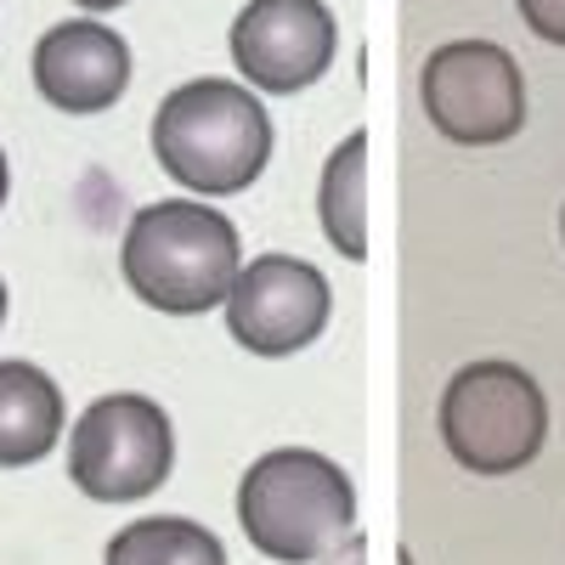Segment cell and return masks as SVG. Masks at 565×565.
Segmentation results:
<instances>
[{
  "instance_id": "9a60e30c",
  "label": "cell",
  "mask_w": 565,
  "mask_h": 565,
  "mask_svg": "<svg viewBox=\"0 0 565 565\" xmlns=\"http://www.w3.org/2000/svg\"><path fill=\"white\" fill-rule=\"evenodd\" d=\"M79 12H119V7H130V0H74Z\"/></svg>"
},
{
  "instance_id": "8992f818",
  "label": "cell",
  "mask_w": 565,
  "mask_h": 565,
  "mask_svg": "<svg viewBox=\"0 0 565 565\" xmlns=\"http://www.w3.org/2000/svg\"><path fill=\"white\" fill-rule=\"evenodd\" d=\"M418 97L458 148H498L526 125V79L498 40H447L424 57Z\"/></svg>"
},
{
  "instance_id": "7a4b0ae2",
  "label": "cell",
  "mask_w": 565,
  "mask_h": 565,
  "mask_svg": "<svg viewBox=\"0 0 565 565\" xmlns=\"http://www.w3.org/2000/svg\"><path fill=\"white\" fill-rule=\"evenodd\" d=\"M153 159L204 199H232L271 159V119L238 79H186L153 114Z\"/></svg>"
},
{
  "instance_id": "ba28073f",
  "label": "cell",
  "mask_w": 565,
  "mask_h": 565,
  "mask_svg": "<svg viewBox=\"0 0 565 565\" xmlns=\"http://www.w3.org/2000/svg\"><path fill=\"white\" fill-rule=\"evenodd\" d=\"M334 311L328 277L300 255H260L238 271L226 295V328L232 340L255 356H295L306 351Z\"/></svg>"
},
{
  "instance_id": "5b68a950",
  "label": "cell",
  "mask_w": 565,
  "mask_h": 565,
  "mask_svg": "<svg viewBox=\"0 0 565 565\" xmlns=\"http://www.w3.org/2000/svg\"><path fill=\"white\" fill-rule=\"evenodd\" d=\"M175 430L148 396H97L68 430V481L97 503H136L170 481Z\"/></svg>"
},
{
  "instance_id": "52a82bcc",
  "label": "cell",
  "mask_w": 565,
  "mask_h": 565,
  "mask_svg": "<svg viewBox=\"0 0 565 565\" xmlns=\"http://www.w3.org/2000/svg\"><path fill=\"white\" fill-rule=\"evenodd\" d=\"M340 57V23L328 0H249L232 23V63L266 97H295Z\"/></svg>"
},
{
  "instance_id": "d6986e66",
  "label": "cell",
  "mask_w": 565,
  "mask_h": 565,
  "mask_svg": "<svg viewBox=\"0 0 565 565\" xmlns=\"http://www.w3.org/2000/svg\"><path fill=\"white\" fill-rule=\"evenodd\" d=\"M559 226H565V221H559Z\"/></svg>"
},
{
  "instance_id": "5bb4252c",
  "label": "cell",
  "mask_w": 565,
  "mask_h": 565,
  "mask_svg": "<svg viewBox=\"0 0 565 565\" xmlns=\"http://www.w3.org/2000/svg\"><path fill=\"white\" fill-rule=\"evenodd\" d=\"M322 565H367V537L351 532L340 548H328V554H322Z\"/></svg>"
},
{
  "instance_id": "4fadbf2b",
  "label": "cell",
  "mask_w": 565,
  "mask_h": 565,
  "mask_svg": "<svg viewBox=\"0 0 565 565\" xmlns=\"http://www.w3.org/2000/svg\"><path fill=\"white\" fill-rule=\"evenodd\" d=\"M521 7V23L548 40V45H565V0H514Z\"/></svg>"
},
{
  "instance_id": "277c9868",
  "label": "cell",
  "mask_w": 565,
  "mask_h": 565,
  "mask_svg": "<svg viewBox=\"0 0 565 565\" xmlns=\"http://www.w3.org/2000/svg\"><path fill=\"white\" fill-rule=\"evenodd\" d=\"M548 402L521 362H469L441 391V441L469 476H514L543 452Z\"/></svg>"
},
{
  "instance_id": "7c38bea8",
  "label": "cell",
  "mask_w": 565,
  "mask_h": 565,
  "mask_svg": "<svg viewBox=\"0 0 565 565\" xmlns=\"http://www.w3.org/2000/svg\"><path fill=\"white\" fill-rule=\"evenodd\" d=\"M103 565H226V548L186 514H153V521H130L125 532H114Z\"/></svg>"
},
{
  "instance_id": "e0dca14e",
  "label": "cell",
  "mask_w": 565,
  "mask_h": 565,
  "mask_svg": "<svg viewBox=\"0 0 565 565\" xmlns=\"http://www.w3.org/2000/svg\"><path fill=\"white\" fill-rule=\"evenodd\" d=\"M0 322H7V282H0Z\"/></svg>"
},
{
  "instance_id": "8fae6325",
  "label": "cell",
  "mask_w": 565,
  "mask_h": 565,
  "mask_svg": "<svg viewBox=\"0 0 565 565\" xmlns=\"http://www.w3.org/2000/svg\"><path fill=\"white\" fill-rule=\"evenodd\" d=\"M322 232L345 260H367V130H351L322 164L317 186Z\"/></svg>"
},
{
  "instance_id": "ac0fdd59",
  "label": "cell",
  "mask_w": 565,
  "mask_h": 565,
  "mask_svg": "<svg viewBox=\"0 0 565 565\" xmlns=\"http://www.w3.org/2000/svg\"><path fill=\"white\" fill-rule=\"evenodd\" d=\"M396 565H413V554H407V548H402V554H396Z\"/></svg>"
},
{
  "instance_id": "9c48e42d",
  "label": "cell",
  "mask_w": 565,
  "mask_h": 565,
  "mask_svg": "<svg viewBox=\"0 0 565 565\" xmlns=\"http://www.w3.org/2000/svg\"><path fill=\"white\" fill-rule=\"evenodd\" d=\"M34 90L57 114H108L130 90V45L114 23L74 18L34 40Z\"/></svg>"
},
{
  "instance_id": "6da1fadb",
  "label": "cell",
  "mask_w": 565,
  "mask_h": 565,
  "mask_svg": "<svg viewBox=\"0 0 565 565\" xmlns=\"http://www.w3.org/2000/svg\"><path fill=\"white\" fill-rule=\"evenodd\" d=\"M119 271L141 306L170 317H199L210 306H226L232 282L244 271V238L215 204L159 199L130 215Z\"/></svg>"
},
{
  "instance_id": "30bf717a",
  "label": "cell",
  "mask_w": 565,
  "mask_h": 565,
  "mask_svg": "<svg viewBox=\"0 0 565 565\" xmlns=\"http://www.w3.org/2000/svg\"><path fill=\"white\" fill-rule=\"evenodd\" d=\"M63 441V391L34 362H0V469L40 463Z\"/></svg>"
},
{
  "instance_id": "2e32d148",
  "label": "cell",
  "mask_w": 565,
  "mask_h": 565,
  "mask_svg": "<svg viewBox=\"0 0 565 565\" xmlns=\"http://www.w3.org/2000/svg\"><path fill=\"white\" fill-rule=\"evenodd\" d=\"M7 186H12V170H7V153H0V204H7Z\"/></svg>"
},
{
  "instance_id": "3957f363",
  "label": "cell",
  "mask_w": 565,
  "mask_h": 565,
  "mask_svg": "<svg viewBox=\"0 0 565 565\" xmlns=\"http://www.w3.org/2000/svg\"><path fill=\"white\" fill-rule=\"evenodd\" d=\"M238 526L277 565H311L356 532L351 476L311 447H277L238 481Z\"/></svg>"
}]
</instances>
